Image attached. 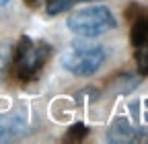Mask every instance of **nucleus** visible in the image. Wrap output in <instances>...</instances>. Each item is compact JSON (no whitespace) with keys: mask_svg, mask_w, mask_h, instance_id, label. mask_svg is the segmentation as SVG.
Segmentation results:
<instances>
[{"mask_svg":"<svg viewBox=\"0 0 148 144\" xmlns=\"http://www.w3.org/2000/svg\"><path fill=\"white\" fill-rule=\"evenodd\" d=\"M51 56V45L45 41H35L29 35H23L18 39L14 51H12V70L16 80L21 82H33L37 76L41 74V70L45 66V62Z\"/></svg>","mask_w":148,"mask_h":144,"instance_id":"obj_1","label":"nucleus"},{"mask_svg":"<svg viewBox=\"0 0 148 144\" xmlns=\"http://www.w3.org/2000/svg\"><path fill=\"white\" fill-rule=\"evenodd\" d=\"M115 25H117V19L107 6H88V8L76 10L66 21V27L80 37H99V35L111 31Z\"/></svg>","mask_w":148,"mask_h":144,"instance_id":"obj_2","label":"nucleus"},{"mask_svg":"<svg viewBox=\"0 0 148 144\" xmlns=\"http://www.w3.org/2000/svg\"><path fill=\"white\" fill-rule=\"evenodd\" d=\"M107 53L97 43H76L62 56V66L74 76H92L95 72L105 64Z\"/></svg>","mask_w":148,"mask_h":144,"instance_id":"obj_3","label":"nucleus"},{"mask_svg":"<svg viewBox=\"0 0 148 144\" xmlns=\"http://www.w3.org/2000/svg\"><path fill=\"white\" fill-rule=\"evenodd\" d=\"M125 16L130 19V43L134 49V62L140 74H148V10L132 4Z\"/></svg>","mask_w":148,"mask_h":144,"instance_id":"obj_4","label":"nucleus"},{"mask_svg":"<svg viewBox=\"0 0 148 144\" xmlns=\"http://www.w3.org/2000/svg\"><path fill=\"white\" fill-rule=\"evenodd\" d=\"M29 132V119L25 109H16L4 117H0V142L16 140Z\"/></svg>","mask_w":148,"mask_h":144,"instance_id":"obj_5","label":"nucleus"},{"mask_svg":"<svg viewBox=\"0 0 148 144\" xmlns=\"http://www.w3.org/2000/svg\"><path fill=\"white\" fill-rule=\"evenodd\" d=\"M140 132L130 123L127 117H117L107 132V142L111 144H125V142H138Z\"/></svg>","mask_w":148,"mask_h":144,"instance_id":"obj_6","label":"nucleus"},{"mask_svg":"<svg viewBox=\"0 0 148 144\" xmlns=\"http://www.w3.org/2000/svg\"><path fill=\"white\" fill-rule=\"evenodd\" d=\"M138 82H140L138 74H127V72H123V74H117L113 80H111V86H115L117 93L127 95V93H132L134 88L138 86Z\"/></svg>","mask_w":148,"mask_h":144,"instance_id":"obj_7","label":"nucleus"},{"mask_svg":"<svg viewBox=\"0 0 148 144\" xmlns=\"http://www.w3.org/2000/svg\"><path fill=\"white\" fill-rule=\"evenodd\" d=\"M76 2H99V0H45V12L49 16L60 14V12L72 8Z\"/></svg>","mask_w":148,"mask_h":144,"instance_id":"obj_8","label":"nucleus"},{"mask_svg":"<svg viewBox=\"0 0 148 144\" xmlns=\"http://www.w3.org/2000/svg\"><path fill=\"white\" fill-rule=\"evenodd\" d=\"M84 136H88V128L84 123H74L72 128L68 130V134H66V142H80V140H84Z\"/></svg>","mask_w":148,"mask_h":144,"instance_id":"obj_9","label":"nucleus"},{"mask_svg":"<svg viewBox=\"0 0 148 144\" xmlns=\"http://www.w3.org/2000/svg\"><path fill=\"white\" fill-rule=\"evenodd\" d=\"M10 56H12V49L8 45H0V80L4 78L8 64H10Z\"/></svg>","mask_w":148,"mask_h":144,"instance_id":"obj_10","label":"nucleus"},{"mask_svg":"<svg viewBox=\"0 0 148 144\" xmlns=\"http://www.w3.org/2000/svg\"><path fill=\"white\" fill-rule=\"evenodd\" d=\"M6 2H10V0H0V6H4Z\"/></svg>","mask_w":148,"mask_h":144,"instance_id":"obj_11","label":"nucleus"}]
</instances>
